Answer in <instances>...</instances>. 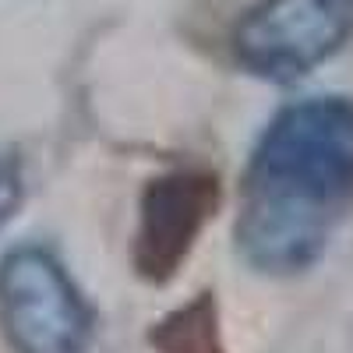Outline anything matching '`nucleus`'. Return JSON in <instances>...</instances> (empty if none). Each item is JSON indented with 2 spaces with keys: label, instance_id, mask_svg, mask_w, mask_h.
<instances>
[{
  "label": "nucleus",
  "instance_id": "obj_3",
  "mask_svg": "<svg viewBox=\"0 0 353 353\" xmlns=\"http://www.w3.org/2000/svg\"><path fill=\"white\" fill-rule=\"evenodd\" d=\"M353 36V0H261L233 28V57L258 78L297 81Z\"/></svg>",
  "mask_w": 353,
  "mask_h": 353
},
{
  "label": "nucleus",
  "instance_id": "obj_5",
  "mask_svg": "<svg viewBox=\"0 0 353 353\" xmlns=\"http://www.w3.org/2000/svg\"><path fill=\"white\" fill-rule=\"evenodd\" d=\"M156 353H230L223 343L219 307L212 293H198L188 304L173 307L149 329Z\"/></svg>",
  "mask_w": 353,
  "mask_h": 353
},
{
  "label": "nucleus",
  "instance_id": "obj_1",
  "mask_svg": "<svg viewBox=\"0 0 353 353\" xmlns=\"http://www.w3.org/2000/svg\"><path fill=\"white\" fill-rule=\"evenodd\" d=\"M353 198V103L301 99L272 117L251 156L237 248L261 272H301Z\"/></svg>",
  "mask_w": 353,
  "mask_h": 353
},
{
  "label": "nucleus",
  "instance_id": "obj_6",
  "mask_svg": "<svg viewBox=\"0 0 353 353\" xmlns=\"http://www.w3.org/2000/svg\"><path fill=\"white\" fill-rule=\"evenodd\" d=\"M21 201H25V163L14 149L0 152V230L14 219Z\"/></svg>",
  "mask_w": 353,
  "mask_h": 353
},
{
  "label": "nucleus",
  "instance_id": "obj_4",
  "mask_svg": "<svg viewBox=\"0 0 353 353\" xmlns=\"http://www.w3.org/2000/svg\"><path fill=\"white\" fill-rule=\"evenodd\" d=\"M223 184L212 170H170L152 176L138 198L131 269L138 279L170 283L219 212Z\"/></svg>",
  "mask_w": 353,
  "mask_h": 353
},
{
  "label": "nucleus",
  "instance_id": "obj_2",
  "mask_svg": "<svg viewBox=\"0 0 353 353\" xmlns=\"http://www.w3.org/2000/svg\"><path fill=\"white\" fill-rule=\"evenodd\" d=\"M92 321V307L53 251L25 244L0 258V329L14 353H85Z\"/></svg>",
  "mask_w": 353,
  "mask_h": 353
}]
</instances>
